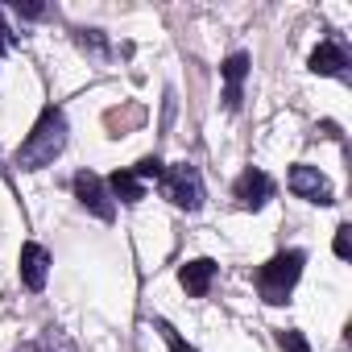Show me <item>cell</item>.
Returning <instances> with one entry per match:
<instances>
[{
  "mask_svg": "<svg viewBox=\"0 0 352 352\" xmlns=\"http://www.w3.org/2000/svg\"><path fill=\"white\" fill-rule=\"evenodd\" d=\"M336 257H340V261H348V257H352V228H348V224H340V228H336Z\"/></svg>",
  "mask_w": 352,
  "mask_h": 352,
  "instance_id": "cell-17",
  "label": "cell"
},
{
  "mask_svg": "<svg viewBox=\"0 0 352 352\" xmlns=\"http://www.w3.org/2000/svg\"><path fill=\"white\" fill-rule=\"evenodd\" d=\"M75 199H79L91 216H100V220H112V216H116V204H112L104 179H100V174H91V170H79V174H75Z\"/></svg>",
  "mask_w": 352,
  "mask_h": 352,
  "instance_id": "cell-4",
  "label": "cell"
},
{
  "mask_svg": "<svg viewBox=\"0 0 352 352\" xmlns=\"http://www.w3.org/2000/svg\"><path fill=\"white\" fill-rule=\"evenodd\" d=\"M232 195H236V204L241 208H265L270 199H274V179L261 170V166H249L241 179H236V187H232Z\"/></svg>",
  "mask_w": 352,
  "mask_h": 352,
  "instance_id": "cell-5",
  "label": "cell"
},
{
  "mask_svg": "<svg viewBox=\"0 0 352 352\" xmlns=\"http://www.w3.org/2000/svg\"><path fill=\"white\" fill-rule=\"evenodd\" d=\"M311 71L315 75H344L348 71V50L340 42H319L311 50Z\"/></svg>",
  "mask_w": 352,
  "mask_h": 352,
  "instance_id": "cell-9",
  "label": "cell"
},
{
  "mask_svg": "<svg viewBox=\"0 0 352 352\" xmlns=\"http://www.w3.org/2000/svg\"><path fill=\"white\" fill-rule=\"evenodd\" d=\"M278 344H282V352H311L307 336L294 331V327H282V331H278Z\"/></svg>",
  "mask_w": 352,
  "mask_h": 352,
  "instance_id": "cell-13",
  "label": "cell"
},
{
  "mask_svg": "<svg viewBox=\"0 0 352 352\" xmlns=\"http://www.w3.org/2000/svg\"><path fill=\"white\" fill-rule=\"evenodd\" d=\"M302 265H307V253H302V249H286V253L270 257V261L261 265V274H257V290H261V298H265L270 307L286 302L290 290H294V282L302 278Z\"/></svg>",
  "mask_w": 352,
  "mask_h": 352,
  "instance_id": "cell-2",
  "label": "cell"
},
{
  "mask_svg": "<svg viewBox=\"0 0 352 352\" xmlns=\"http://www.w3.org/2000/svg\"><path fill=\"white\" fill-rule=\"evenodd\" d=\"M67 149V116H63V108H46L42 116H38V124L30 129V137L21 141V149H17V166L21 170H46V166H54V157Z\"/></svg>",
  "mask_w": 352,
  "mask_h": 352,
  "instance_id": "cell-1",
  "label": "cell"
},
{
  "mask_svg": "<svg viewBox=\"0 0 352 352\" xmlns=\"http://www.w3.org/2000/svg\"><path fill=\"white\" fill-rule=\"evenodd\" d=\"M5 46H13V34H9L5 21H0V54H5Z\"/></svg>",
  "mask_w": 352,
  "mask_h": 352,
  "instance_id": "cell-19",
  "label": "cell"
},
{
  "mask_svg": "<svg viewBox=\"0 0 352 352\" xmlns=\"http://www.w3.org/2000/svg\"><path fill=\"white\" fill-rule=\"evenodd\" d=\"M220 75H224V104L228 108H241V83H245V75H249V54H228L224 58V67H220Z\"/></svg>",
  "mask_w": 352,
  "mask_h": 352,
  "instance_id": "cell-10",
  "label": "cell"
},
{
  "mask_svg": "<svg viewBox=\"0 0 352 352\" xmlns=\"http://www.w3.org/2000/svg\"><path fill=\"white\" fill-rule=\"evenodd\" d=\"M162 191H166V199L174 208H183V212H199L204 208V183H199V170L191 162L162 170Z\"/></svg>",
  "mask_w": 352,
  "mask_h": 352,
  "instance_id": "cell-3",
  "label": "cell"
},
{
  "mask_svg": "<svg viewBox=\"0 0 352 352\" xmlns=\"http://www.w3.org/2000/svg\"><path fill=\"white\" fill-rule=\"evenodd\" d=\"M34 352H75V344H71V336H67L63 327H46Z\"/></svg>",
  "mask_w": 352,
  "mask_h": 352,
  "instance_id": "cell-12",
  "label": "cell"
},
{
  "mask_svg": "<svg viewBox=\"0 0 352 352\" xmlns=\"http://www.w3.org/2000/svg\"><path fill=\"white\" fill-rule=\"evenodd\" d=\"M157 331H162V336H166V344H170V348H174V352H195V348H191V344H187V340H183V336H179V331H174V327H170V323H166V319H157Z\"/></svg>",
  "mask_w": 352,
  "mask_h": 352,
  "instance_id": "cell-16",
  "label": "cell"
},
{
  "mask_svg": "<svg viewBox=\"0 0 352 352\" xmlns=\"http://www.w3.org/2000/svg\"><path fill=\"white\" fill-rule=\"evenodd\" d=\"M46 274H50V253L38 241L21 245V282H25V290H42Z\"/></svg>",
  "mask_w": 352,
  "mask_h": 352,
  "instance_id": "cell-7",
  "label": "cell"
},
{
  "mask_svg": "<svg viewBox=\"0 0 352 352\" xmlns=\"http://www.w3.org/2000/svg\"><path fill=\"white\" fill-rule=\"evenodd\" d=\"M162 157H141L137 166H133V174H137V179H162Z\"/></svg>",
  "mask_w": 352,
  "mask_h": 352,
  "instance_id": "cell-14",
  "label": "cell"
},
{
  "mask_svg": "<svg viewBox=\"0 0 352 352\" xmlns=\"http://www.w3.org/2000/svg\"><path fill=\"white\" fill-rule=\"evenodd\" d=\"M79 46L91 50V54H104V50H108V42H104L100 30H79Z\"/></svg>",
  "mask_w": 352,
  "mask_h": 352,
  "instance_id": "cell-15",
  "label": "cell"
},
{
  "mask_svg": "<svg viewBox=\"0 0 352 352\" xmlns=\"http://www.w3.org/2000/svg\"><path fill=\"white\" fill-rule=\"evenodd\" d=\"M13 9H17L21 17H42V13H46L42 5H21V0H17V5H13Z\"/></svg>",
  "mask_w": 352,
  "mask_h": 352,
  "instance_id": "cell-18",
  "label": "cell"
},
{
  "mask_svg": "<svg viewBox=\"0 0 352 352\" xmlns=\"http://www.w3.org/2000/svg\"><path fill=\"white\" fill-rule=\"evenodd\" d=\"M212 278H216V261H212V257H195V261H187V265L179 270L183 290L195 294V298H204V294L212 290Z\"/></svg>",
  "mask_w": 352,
  "mask_h": 352,
  "instance_id": "cell-8",
  "label": "cell"
},
{
  "mask_svg": "<svg viewBox=\"0 0 352 352\" xmlns=\"http://www.w3.org/2000/svg\"><path fill=\"white\" fill-rule=\"evenodd\" d=\"M104 187H108V195L120 199V204H141V199H145V187H141V179H137L133 170H116Z\"/></svg>",
  "mask_w": 352,
  "mask_h": 352,
  "instance_id": "cell-11",
  "label": "cell"
},
{
  "mask_svg": "<svg viewBox=\"0 0 352 352\" xmlns=\"http://www.w3.org/2000/svg\"><path fill=\"white\" fill-rule=\"evenodd\" d=\"M290 191H294L298 199H307V204H319V208L336 204L331 183L323 179V174H319L315 166H294V170H290Z\"/></svg>",
  "mask_w": 352,
  "mask_h": 352,
  "instance_id": "cell-6",
  "label": "cell"
}]
</instances>
